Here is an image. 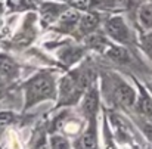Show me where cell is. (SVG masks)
<instances>
[{"label": "cell", "instance_id": "ba28073f", "mask_svg": "<svg viewBox=\"0 0 152 149\" xmlns=\"http://www.w3.org/2000/svg\"><path fill=\"white\" fill-rule=\"evenodd\" d=\"M18 74V66L16 64L9 59L7 56H0V77L6 78H13Z\"/></svg>", "mask_w": 152, "mask_h": 149}, {"label": "cell", "instance_id": "277c9868", "mask_svg": "<svg viewBox=\"0 0 152 149\" xmlns=\"http://www.w3.org/2000/svg\"><path fill=\"white\" fill-rule=\"evenodd\" d=\"M106 33L109 34V37H112L118 43L126 45V43L130 42V30L126 25L124 19L120 18V16H112L111 19H108V22H106Z\"/></svg>", "mask_w": 152, "mask_h": 149}, {"label": "cell", "instance_id": "4fadbf2b", "mask_svg": "<svg viewBox=\"0 0 152 149\" xmlns=\"http://www.w3.org/2000/svg\"><path fill=\"white\" fill-rule=\"evenodd\" d=\"M50 148L52 149H71L69 143L65 137L62 136H53L50 139Z\"/></svg>", "mask_w": 152, "mask_h": 149}, {"label": "cell", "instance_id": "2e32d148", "mask_svg": "<svg viewBox=\"0 0 152 149\" xmlns=\"http://www.w3.org/2000/svg\"><path fill=\"white\" fill-rule=\"evenodd\" d=\"M34 149H49V146H48V143H46V139L42 136L37 142H36V146H34Z\"/></svg>", "mask_w": 152, "mask_h": 149}, {"label": "cell", "instance_id": "9a60e30c", "mask_svg": "<svg viewBox=\"0 0 152 149\" xmlns=\"http://www.w3.org/2000/svg\"><path fill=\"white\" fill-rule=\"evenodd\" d=\"M13 115L10 112H0V126H6L9 123H12Z\"/></svg>", "mask_w": 152, "mask_h": 149}, {"label": "cell", "instance_id": "8992f818", "mask_svg": "<svg viewBox=\"0 0 152 149\" xmlns=\"http://www.w3.org/2000/svg\"><path fill=\"white\" fill-rule=\"evenodd\" d=\"M98 146V131H96V120L90 121L87 130L78 137L75 149H96Z\"/></svg>", "mask_w": 152, "mask_h": 149}, {"label": "cell", "instance_id": "9c48e42d", "mask_svg": "<svg viewBox=\"0 0 152 149\" xmlns=\"http://www.w3.org/2000/svg\"><path fill=\"white\" fill-rule=\"evenodd\" d=\"M139 21L142 27L152 30V3H145L139 7Z\"/></svg>", "mask_w": 152, "mask_h": 149}, {"label": "cell", "instance_id": "8fae6325", "mask_svg": "<svg viewBox=\"0 0 152 149\" xmlns=\"http://www.w3.org/2000/svg\"><path fill=\"white\" fill-rule=\"evenodd\" d=\"M78 21H80V16H78V12H75V10L65 12V13L61 16V22L65 24L66 27H72V25H75Z\"/></svg>", "mask_w": 152, "mask_h": 149}, {"label": "cell", "instance_id": "52a82bcc", "mask_svg": "<svg viewBox=\"0 0 152 149\" xmlns=\"http://www.w3.org/2000/svg\"><path fill=\"white\" fill-rule=\"evenodd\" d=\"M134 105H136L137 112H139L145 120L152 121V96L149 92H146L143 87H140Z\"/></svg>", "mask_w": 152, "mask_h": 149}, {"label": "cell", "instance_id": "e0dca14e", "mask_svg": "<svg viewBox=\"0 0 152 149\" xmlns=\"http://www.w3.org/2000/svg\"><path fill=\"white\" fill-rule=\"evenodd\" d=\"M148 89H149V93H151V96H152V83L148 84Z\"/></svg>", "mask_w": 152, "mask_h": 149}, {"label": "cell", "instance_id": "30bf717a", "mask_svg": "<svg viewBox=\"0 0 152 149\" xmlns=\"http://www.w3.org/2000/svg\"><path fill=\"white\" fill-rule=\"evenodd\" d=\"M99 24V18L95 16V15H86L80 19V30L83 33H90L93 31Z\"/></svg>", "mask_w": 152, "mask_h": 149}, {"label": "cell", "instance_id": "7c38bea8", "mask_svg": "<svg viewBox=\"0 0 152 149\" xmlns=\"http://www.w3.org/2000/svg\"><path fill=\"white\" fill-rule=\"evenodd\" d=\"M140 47L145 52V55L152 61V33H148L142 37V42H140Z\"/></svg>", "mask_w": 152, "mask_h": 149}, {"label": "cell", "instance_id": "5bb4252c", "mask_svg": "<svg viewBox=\"0 0 152 149\" xmlns=\"http://www.w3.org/2000/svg\"><path fill=\"white\" fill-rule=\"evenodd\" d=\"M140 129H142L143 134L146 136V139L152 143V121H149V120H142L140 121Z\"/></svg>", "mask_w": 152, "mask_h": 149}, {"label": "cell", "instance_id": "7a4b0ae2", "mask_svg": "<svg viewBox=\"0 0 152 149\" xmlns=\"http://www.w3.org/2000/svg\"><path fill=\"white\" fill-rule=\"evenodd\" d=\"M87 86H89V77L86 72L84 74L72 72L66 75L61 81V87H59V106L75 103Z\"/></svg>", "mask_w": 152, "mask_h": 149}, {"label": "cell", "instance_id": "ac0fdd59", "mask_svg": "<svg viewBox=\"0 0 152 149\" xmlns=\"http://www.w3.org/2000/svg\"><path fill=\"white\" fill-rule=\"evenodd\" d=\"M1 87H3V81H1V78H0V90H1Z\"/></svg>", "mask_w": 152, "mask_h": 149}, {"label": "cell", "instance_id": "3957f363", "mask_svg": "<svg viewBox=\"0 0 152 149\" xmlns=\"http://www.w3.org/2000/svg\"><path fill=\"white\" fill-rule=\"evenodd\" d=\"M111 87H112V96L114 99L117 100L120 105L126 106V108H130L136 103L137 99V95L134 92V89L127 84L123 78H118V77H114L112 83H111Z\"/></svg>", "mask_w": 152, "mask_h": 149}, {"label": "cell", "instance_id": "5b68a950", "mask_svg": "<svg viewBox=\"0 0 152 149\" xmlns=\"http://www.w3.org/2000/svg\"><path fill=\"white\" fill-rule=\"evenodd\" d=\"M98 108H99V93H98L96 87H92L87 90V93L83 98L81 109H83V114L86 115V118L89 121H92V120H96Z\"/></svg>", "mask_w": 152, "mask_h": 149}, {"label": "cell", "instance_id": "6da1fadb", "mask_svg": "<svg viewBox=\"0 0 152 149\" xmlns=\"http://www.w3.org/2000/svg\"><path fill=\"white\" fill-rule=\"evenodd\" d=\"M25 92V105L24 109H30L37 103L48 99L56 98V84L55 78L50 74H39L34 75L24 84Z\"/></svg>", "mask_w": 152, "mask_h": 149}]
</instances>
